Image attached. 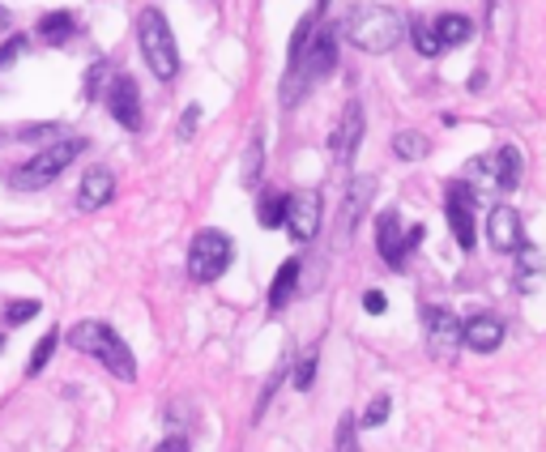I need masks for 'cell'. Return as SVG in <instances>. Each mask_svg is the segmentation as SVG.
Here are the masks:
<instances>
[{"mask_svg":"<svg viewBox=\"0 0 546 452\" xmlns=\"http://www.w3.org/2000/svg\"><path fill=\"white\" fill-rule=\"evenodd\" d=\"M406 17L392 5H354L351 14L337 22V34L359 47L363 56H389L397 43L406 39Z\"/></svg>","mask_w":546,"mask_h":452,"instance_id":"6da1fadb","label":"cell"},{"mask_svg":"<svg viewBox=\"0 0 546 452\" xmlns=\"http://www.w3.org/2000/svg\"><path fill=\"white\" fill-rule=\"evenodd\" d=\"M337 69V30H312L308 47L294 60H286V82H282V103L294 107V103L308 94L316 82H324L329 73Z\"/></svg>","mask_w":546,"mask_h":452,"instance_id":"7a4b0ae2","label":"cell"},{"mask_svg":"<svg viewBox=\"0 0 546 452\" xmlns=\"http://www.w3.org/2000/svg\"><path fill=\"white\" fill-rule=\"evenodd\" d=\"M65 341H69L73 350L98 359V363L112 371L115 380H124V384L137 380V359H133V350H128L124 338H120L112 325H103V320H77Z\"/></svg>","mask_w":546,"mask_h":452,"instance_id":"3957f363","label":"cell"},{"mask_svg":"<svg viewBox=\"0 0 546 452\" xmlns=\"http://www.w3.org/2000/svg\"><path fill=\"white\" fill-rule=\"evenodd\" d=\"M137 47L158 82H175V73H180L175 34H171V22L163 17V9H154V5L137 14Z\"/></svg>","mask_w":546,"mask_h":452,"instance_id":"277c9868","label":"cell"},{"mask_svg":"<svg viewBox=\"0 0 546 452\" xmlns=\"http://www.w3.org/2000/svg\"><path fill=\"white\" fill-rule=\"evenodd\" d=\"M462 180L474 188V197H495V192H512L521 188V154L512 145H500V150H491V154H478L465 162Z\"/></svg>","mask_w":546,"mask_h":452,"instance_id":"5b68a950","label":"cell"},{"mask_svg":"<svg viewBox=\"0 0 546 452\" xmlns=\"http://www.w3.org/2000/svg\"><path fill=\"white\" fill-rule=\"evenodd\" d=\"M85 150V137H56V142L47 145L43 154H35L26 162V167H17L14 175H9V188H17V192H39V188H47V184H56L60 180V171L69 167L73 158Z\"/></svg>","mask_w":546,"mask_h":452,"instance_id":"8992f818","label":"cell"},{"mask_svg":"<svg viewBox=\"0 0 546 452\" xmlns=\"http://www.w3.org/2000/svg\"><path fill=\"white\" fill-rule=\"evenodd\" d=\"M231 256H235V243H231V235L226 231H213V226H205L201 235H196L193 243H188V278L193 282H218L226 273V265H231Z\"/></svg>","mask_w":546,"mask_h":452,"instance_id":"52a82bcc","label":"cell"},{"mask_svg":"<svg viewBox=\"0 0 546 452\" xmlns=\"http://www.w3.org/2000/svg\"><path fill=\"white\" fill-rule=\"evenodd\" d=\"M103 99H107V112H112V120L120 128H128V133H141V128H145L141 90L128 73H112V82H107V94H103Z\"/></svg>","mask_w":546,"mask_h":452,"instance_id":"ba28073f","label":"cell"},{"mask_svg":"<svg viewBox=\"0 0 546 452\" xmlns=\"http://www.w3.org/2000/svg\"><path fill=\"white\" fill-rule=\"evenodd\" d=\"M422 333H427V354L449 363L462 350V320L449 308H422Z\"/></svg>","mask_w":546,"mask_h":452,"instance_id":"9c48e42d","label":"cell"},{"mask_svg":"<svg viewBox=\"0 0 546 452\" xmlns=\"http://www.w3.org/2000/svg\"><path fill=\"white\" fill-rule=\"evenodd\" d=\"M474 188L465 184V180H452L449 184V197H444V213H449V226H452V240L462 252L474 248Z\"/></svg>","mask_w":546,"mask_h":452,"instance_id":"30bf717a","label":"cell"},{"mask_svg":"<svg viewBox=\"0 0 546 452\" xmlns=\"http://www.w3.org/2000/svg\"><path fill=\"white\" fill-rule=\"evenodd\" d=\"M321 192H312V188H303V192H294V197H286V231H291L294 243H312L316 235H321Z\"/></svg>","mask_w":546,"mask_h":452,"instance_id":"8fae6325","label":"cell"},{"mask_svg":"<svg viewBox=\"0 0 546 452\" xmlns=\"http://www.w3.org/2000/svg\"><path fill=\"white\" fill-rule=\"evenodd\" d=\"M487 243L495 256H512L517 248H525V226H521V213L512 210V205H491Z\"/></svg>","mask_w":546,"mask_h":452,"instance_id":"7c38bea8","label":"cell"},{"mask_svg":"<svg viewBox=\"0 0 546 452\" xmlns=\"http://www.w3.org/2000/svg\"><path fill=\"white\" fill-rule=\"evenodd\" d=\"M376 252L380 260L392 269V273H402L406 269V226H402V210H384L376 218Z\"/></svg>","mask_w":546,"mask_h":452,"instance_id":"4fadbf2b","label":"cell"},{"mask_svg":"<svg viewBox=\"0 0 546 452\" xmlns=\"http://www.w3.org/2000/svg\"><path fill=\"white\" fill-rule=\"evenodd\" d=\"M359 145H363V103L351 99L346 103V112H342V124L333 128V142H329L337 171L351 167V158L359 154Z\"/></svg>","mask_w":546,"mask_h":452,"instance_id":"5bb4252c","label":"cell"},{"mask_svg":"<svg viewBox=\"0 0 546 452\" xmlns=\"http://www.w3.org/2000/svg\"><path fill=\"white\" fill-rule=\"evenodd\" d=\"M500 341H504V325L495 320V316H470L462 325V346H470L474 354H491V350H500Z\"/></svg>","mask_w":546,"mask_h":452,"instance_id":"9a60e30c","label":"cell"},{"mask_svg":"<svg viewBox=\"0 0 546 452\" xmlns=\"http://www.w3.org/2000/svg\"><path fill=\"white\" fill-rule=\"evenodd\" d=\"M115 197V175L107 167H90L82 175V188H77V205L82 210H103V205H112Z\"/></svg>","mask_w":546,"mask_h":452,"instance_id":"2e32d148","label":"cell"},{"mask_svg":"<svg viewBox=\"0 0 546 452\" xmlns=\"http://www.w3.org/2000/svg\"><path fill=\"white\" fill-rule=\"evenodd\" d=\"M299 273H303V260H282L278 273H273V286H269V308L282 311V308H291V299L299 295Z\"/></svg>","mask_w":546,"mask_h":452,"instance_id":"e0dca14e","label":"cell"},{"mask_svg":"<svg viewBox=\"0 0 546 452\" xmlns=\"http://www.w3.org/2000/svg\"><path fill=\"white\" fill-rule=\"evenodd\" d=\"M432 26H435V34H440L444 47H465V43H474V17H465V14H440Z\"/></svg>","mask_w":546,"mask_h":452,"instance_id":"ac0fdd59","label":"cell"},{"mask_svg":"<svg viewBox=\"0 0 546 452\" xmlns=\"http://www.w3.org/2000/svg\"><path fill=\"white\" fill-rule=\"evenodd\" d=\"M372 192H376V184H372V180H363V188H359V184L351 188V197H346V210H342V222H337V243L351 240V231H354V222L363 218L367 197H372Z\"/></svg>","mask_w":546,"mask_h":452,"instance_id":"d6986e66","label":"cell"},{"mask_svg":"<svg viewBox=\"0 0 546 452\" xmlns=\"http://www.w3.org/2000/svg\"><path fill=\"white\" fill-rule=\"evenodd\" d=\"M517 290L525 295V290H533V286L542 282V256L530 252V248H517Z\"/></svg>","mask_w":546,"mask_h":452,"instance_id":"ffe728a7","label":"cell"},{"mask_svg":"<svg viewBox=\"0 0 546 452\" xmlns=\"http://www.w3.org/2000/svg\"><path fill=\"white\" fill-rule=\"evenodd\" d=\"M39 34H43V43H52V47H65V43L77 34V22H73L69 14H47L39 22Z\"/></svg>","mask_w":546,"mask_h":452,"instance_id":"44dd1931","label":"cell"},{"mask_svg":"<svg viewBox=\"0 0 546 452\" xmlns=\"http://www.w3.org/2000/svg\"><path fill=\"white\" fill-rule=\"evenodd\" d=\"M392 154L402 158V162H419V158H427V137L414 133V128H406V133L392 137Z\"/></svg>","mask_w":546,"mask_h":452,"instance_id":"7402d4cb","label":"cell"},{"mask_svg":"<svg viewBox=\"0 0 546 452\" xmlns=\"http://www.w3.org/2000/svg\"><path fill=\"white\" fill-rule=\"evenodd\" d=\"M406 34H410V43H414V52H419L422 60H435L440 52H444V43H440L435 26H427V22H419V26H410Z\"/></svg>","mask_w":546,"mask_h":452,"instance_id":"603a6c76","label":"cell"},{"mask_svg":"<svg viewBox=\"0 0 546 452\" xmlns=\"http://www.w3.org/2000/svg\"><path fill=\"white\" fill-rule=\"evenodd\" d=\"M261 167H265V142H261V133H256L253 142H248V154H243V188H256V180H261Z\"/></svg>","mask_w":546,"mask_h":452,"instance_id":"cb8c5ba5","label":"cell"},{"mask_svg":"<svg viewBox=\"0 0 546 452\" xmlns=\"http://www.w3.org/2000/svg\"><path fill=\"white\" fill-rule=\"evenodd\" d=\"M56 346H60V333L52 329V333H43L39 341H35V350H30V363H26V376H39L47 363H52V354H56Z\"/></svg>","mask_w":546,"mask_h":452,"instance_id":"d4e9b609","label":"cell"},{"mask_svg":"<svg viewBox=\"0 0 546 452\" xmlns=\"http://www.w3.org/2000/svg\"><path fill=\"white\" fill-rule=\"evenodd\" d=\"M56 137H65V124H22L0 142H56Z\"/></svg>","mask_w":546,"mask_h":452,"instance_id":"484cf974","label":"cell"},{"mask_svg":"<svg viewBox=\"0 0 546 452\" xmlns=\"http://www.w3.org/2000/svg\"><path fill=\"white\" fill-rule=\"evenodd\" d=\"M256 222L265 226V231H278V226L286 222V197H282V192H269V197L261 201V210H256Z\"/></svg>","mask_w":546,"mask_h":452,"instance_id":"4316f807","label":"cell"},{"mask_svg":"<svg viewBox=\"0 0 546 452\" xmlns=\"http://www.w3.org/2000/svg\"><path fill=\"white\" fill-rule=\"evenodd\" d=\"M39 311H43V303H35V299H14V303L5 308V325H26Z\"/></svg>","mask_w":546,"mask_h":452,"instance_id":"83f0119b","label":"cell"},{"mask_svg":"<svg viewBox=\"0 0 546 452\" xmlns=\"http://www.w3.org/2000/svg\"><path fill=\"white\" fill-rule=\"evenodd\" d=\"M312 384H316V346H312V350L299 359V368H294V388H299V393H308Z\"/></svg>","mask_w":546,"mask_h":452,"instance_id":"f1b7e54d","label":"cell"},{"mask_svg":"<svg viewBox=\"0 0 546 452\" xmlns=\"http://www.w3.org/2000/svg\"><path fill=\"white\" fill-rule=\"evenodd\" d=\"M389 410H392V401L389 397H376L372 406H367V414L359 418V427H384V418H389Z\"/></svg>","mask_w":546,"mask_h":452,"instance_id":"f546056e","label":"cell"},{"mask_svg":"<svg viewBox=\"0 0 546 452\" xmlns=\"http://www.w3.org/2000/svg\"><path fill=\"white\" fill-rule=\"evenodd\" d=\"M354 427H359V418H354V414H342V423H337V444H333V448H342V452L359 448V444H354Z\"/></svg>","mask_w":546,"mask_h":452,"instance_id":"4dcf8cb0","label":"cell"},{"mask_svg":"<svg viewBox=\"0 0 546 452\" xmlns=\"http://www.w3.org/2000/svg\"><path fill=\"white\" fill-rule=\"evenodd\" d=\"M196 124H201V103H188V112L180 115V128H175V137H180V142L196 137Z\"/></svg>","mask_w":546,"mask_h":452,"instance_id":"1f68e13d","label":"cell"},{"mask_svg":"<svg viewBox=\"0 0 546 452\" xmlns=\"http://www.w3.org/2000/svg\"><path fill=\"white\" fill-rule=\"evenodd\" d=\"M107 73H112V64H107V60H98L94 69H90V77H85V99H98V85H103Z\"/></svg>","mask_w":546,"mask_h":452,"instance_id":"d6a6232c","label":"cell"},{"mask_svg":"<svg viewBox=\"0 0 546 452\" xmlns=\"http://www.w3.org/2000/svg\"><path fill=\"white\" fill-rule=\"evenodd\" d=\"M22 52H26V39H22V34H14V39H5V43H0V69H5L9 60H17Z\"/></svg>","mask_w":546,"mask_h":452,"instance_id":"836d02e7","label":"cell"},{"mask_svg":"<svg viewBox=\"0 0 546 452\" xmlns=\"http://www.w3.org/2000/svg\"><path fill=\"white\" fill-rule=\"evenodd\" d=\"M282 376H286V368H278L273 376H269V384H265V393H261V401H256V418L265 414V406H269V397L278 393V384H282Z\"/></svg>","mask_w":546,"mask_h":452,"instance_id":"e575fe53","label":"cell"},{"mask_svg":"<svg viewBox=\"0 0 546 452\" xmlns=\"http://www.w3.org/2000/svg\"><path fill=\"white\" fill-rule=\"evenodd\" d=\"M384 308H389V303H384L380 290H367V295H363V311H367V316H384Z\"/></svg>","mask_w":546,"mask_h":452,"instance_id":"d590c367","label":"cell"},{"mask_svg":"<svg viewBox=\"0 0 546 452\" xmlns=\"http://www.w3.org/2000/svg\"><path fill=\"white\" fill-rule=\"evenodd\" d=\"M188 448H193V444H188V436H175V431H171V436L158 444V452H188Z\"/></svg>","mask_w":546,"mask_h":452,"instance_id":"8d00e7d4","label":"cell"},{"mask_svg":"<svg viewBox=\"0 0 546 452\" xmlns=\"http://www.w3.org/2000/svg\"><path fill=\"white\" fill-rule=\"evenodd\" d=\"M487 82H491V73H487V69H478L474 77H470V90H474V94H482V90H487Z\"/></svg>","mask_w":546,"mask_h":452,"instance_id":"74e56055","label":"cell"},{"mask_svg":"<svg viewBox=\"0 0 546 452\" xmlns=\"http://www.w3.org/2000/svg\"><path fill=\"white\" fill-rule=\"evenodd\" d=\"M9 30V9H0V34Z\"/></svg>","mask_w":546,"mask_h":452,"instance_id":"f35d334b","label":"cell"},{"mask_svg":"<svg viewBox=\"0 0 546 452\" xmlns=\"http://www.w3.org/2000/svg\"><path fill=\"white\" fill-rule=\"evenodd\" d=\"M324 5H329V0H316V9H324Z\"/></svg>","mask_w":546,"mask_h":452,"instance_id":"ab89813d","label":"cell"},{"mask_svg":"<svg viewBox=\"0 0 546 452\" xmlns=\"http://www.w3.org/2000/svg\"><path fill=\"white\" fill-rule=\"evenodd\" d=\"M0 350H5V338H0Z\"/></svg>","mask_w":546,"mask_h":452,"instance_id":"60d3db41","label":"cell"}]
</instances>
